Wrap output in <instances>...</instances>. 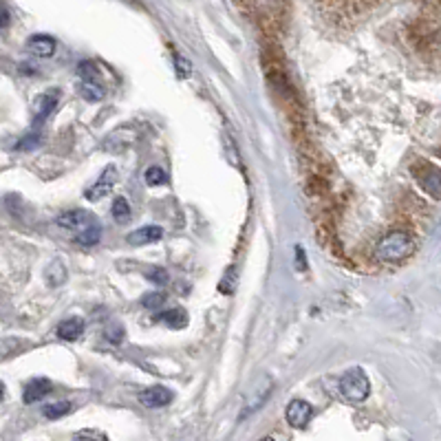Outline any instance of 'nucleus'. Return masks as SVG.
<instances>
[{
    "mask_svg": "<svg viewBox=\"0 0 441 441\" xmlns=\"http://www.w3.org/2000/svg\"><path fill=\"white\" fill-rule=\"evenodd\" d=\"M137 139V133L133 126H119L117 130H113V133L104 139L102 148L109 150V152H122L124 148L133 146Z\"/></svg>",
    "mask_w": 441,
    "mask_h": 441,
    "instance_id": "5",
    "label": "nucleus"
},
{
    "mask_svg": "<svg viewBox=\"0 0 441 441\" xmlns=\"http://www.w3.org/2000/svg\"><path fill=\"white\" fill-rule=\"evenodd\" d=\"M146 183L148 186H165L168 183V174H165V170H161L159 165H150V168L146 170Z\"/></svg>",
    "mask_w": 441,
    "mask_h": 441,
    "instance_id": "20",
    "label": "nucleus"
},
{
    "mask_svg": "<svg viewBox=\"0 0 441 441\" xmlns=\"http://www.w3.org/2000/svg\"><path fill=\"white\" fill-rule=\"evenodd\" d=\"M161 236H163V230L159 228V225H144V228L130 232V234L126 236V241H128L130 245H148V243L159 241Z\"/></svg>",
    "mask_w": 441,
    "mask_h": 441,
    "instance_id": "12",
    "label": "nucleus"
},
{
    "mask_svg": "<svg viewBox=\"0 0 441 441\" xmlns=\"http://www.w3.org/2000/svg\"><path fill=\"white\" fill-rule=\"evenodd\" d=\"M415 249V241L411 238L408 232H388L382 241L375 245V258L382 260V263H402L406 260Z\"/></svg>",
    "mask_w": 441,
    "mask_h": 441,
    "instance_id": "1",
    "label": "nucleus"
},
{
    "mask_svg": "<svg viewBox=\"0 0 441 441\" xmlns=\"http://www.w3.org/2000/svg\"><path fill=\"white\" fill-rule=\"evenodd\" d=\"M80 93L87 102H100V100H104L106 89L100 84V82H82Z\"/></svg>",
    "mask_w": 441,
    "mask_h": 441,
    "instance_id": "15",
    "label": "nucleus"
},
{
    "mask_svg": "<svg viewBox=\"0 0 441 441\" xmlns=\"http://www.w3.org/2000/svg\"><path fill=\"white\" fill-rule=\"evenodd\" d=\"M312 417H314V408L312 404L305 399H291L287 404V408H285V420H287L291 428H298V431L307 428V424L312 422Z\"/></svg>",
    "mask_w": 441,
    "mask_h": 441,
    "instance_id": "4",
    "label": "nucleus"
},
{
    "mask_svg": "<svg viewBox=\"0 0 441 441\" xmlns=\"http://www.w3.org/2000/svg\"><path fill=\"white\" fill-rule=\"evenodd\" d=\"M27 51L35 57H51L55 53V40L46 33H38L33 35V38H29Z\"/></svg>",
    "mask_w": 441,
    "mask_h": 441,
    "instance_id": "10",
    "label": "nucleus"
},
{
    "mask_svg": "<svg viewBox=\"0 0 441 441\" xmlns=\"http://www.w3.org/2000/svg\"><path fill=\"white\" fill-rule=\"evenodd\" d=\"M115 179H117V170H115V165H106L102 177L95 181L89 190H87V199L89 201H98L106 195H111V190L115 186Z\"/></svg>",
    "mask_w": 441,
    "mask_h": 441,
    "instance_id": "7",
    "label": "nucleus"
},
{
    "mask_svg": "<svg viewBox=\"0 0 441 441\" xmlns=\"http://www.w3.org/2000/svg\"><path fill=\"white\" fill-rule=\"evenodd\" d=\"M78 75L82 78V82H100V71L93 62H89V60H87V62H80Z\"/></svg>",
    "mask_w": 441,
    "mask_h": 441,
    "instance_id": "21",
    "label": "nucleus"
},
{
    "mask_svg": "<svg viewBox=\"0 0 441 441\" xmlns=\"http://www.w3.org/2000/svg\"><path fill=\"white\" fill-rule=\"evenodd\" d=\"M57 91H49V93H42L40 98H35L33 102V124L38 126L40 122H44L46 117L53 113V109L57 106Z\"/></svg>",
    "mask_w": 441,
    "mask_h": 441,
    "instance_id": "9",
    "label": "nucleus"
},
{
    "mask_svg": "<svg viewBox=\"0 0 441 441\" xmlns=\"http://www.w3.org/2000/svg\"><path fill=\"white\" fill-rule=\"evenodd\" d=\"M139 402L144 404L146 408H163L172 402V393L163 386H152L139 393Z\"/></svg>",
    "mask_w": 441,
    "mask_h": 441,
    "instance_id": "8",
    "label": "nucleus"
},
{
    "mask_svg": "<svg viewBox=\"0 0 441 441\" xmlns=\"http://www.w3.org/2000/svg\"><path fill=\"white\" fill-rule=\"evenodd\" d=\"M5 399V386H3V382H0V402Z\"/></svg>",
    "mask_w": 441,
    "mask_h": 441,
    "instance_id": "29",
    "label": "nucleus"
},
{
    "mask_svg": "<svg viewBox=\"0 0 441 441\" xmlns=\"http://www.w3.org/2000/svg\"><path fill=\"white\" fill-rule=\"evenodd\" d=\"M159 323H165L170 327H183L188 323V316L181 312V309H172V312H165V314H159L157 316Z\"/></svg>",
    "mask_w": 441,
    "mask_h": 441,
    "instance_id": "17",
    "label": "nucleus"
},
{
    "mask_svg": "<svg viewBox=\"0 0 441 441\" xmlns=\"http://www.w3.org/2000/svg\"><path fill=\"white\" fill-rule=\"evenodd\" d=\"M100 238H102V228H100V225H91V228H87L84 232H80V234L75 236V241H78L80 245L89 247V245L100 243Z\"/></svg>",
    "mask_w": 441,
    "mask_h": 441,
    "instance_id": "16",
    "label": "nucleus"
},
{
    "mask_svg": "<svg viewBox=\"0 0 441 441\" xmlns=\"http://www.w3.org/2000/svg\"><path fill=\"white\" fill-rule=\"evenodd\" d=\"M368 393H371V382L362 368L353 366L340 377V395L347 402L360 404L368 397Z\"/></svg>",
    "mask_w": 441,
    "mask_h": 441,
    "instance_id": "2",
    "label": "nucleus"
},
{
    "mask_svg": "<svg viewBox=\"0 0 441 441\" xmlns=\"http://www.w3.org/2000/svg\"><path fill=\"white\" fill-rule=\"evenodd\" d=\"M75 441H100V439H95V437H91V435H75Z\"/></svg>",
    "mask_w": 441,
    "mask_h": 441,
    "instance_id": "28",
    "label": "nucleus"
},
{
    "mask_svg": "<svg viewBox=\"0 0 441 441\" xmlns=\"http://www.w3.org/2000/svg\"><path fill=\"white\" fill-rule=\"evenodd\" d=\"M165 303V296L161 291H154V294H146L144 298H141V305L148 307V309H157Z\"/></svg>",
    "mask_w": 441,
    "mask_h": 441,
    "instance_id": "22",
    "label": "nucleus"
},
{
    "mask_svg": "<svg viewBox=\"0 0 441 441\" xmlns=\"http://www.w3.org/2000/svg\"><path fill=\"white\" fill-rule=\"evenodd\" d=\"M55 223L60 225V228H64V230L84 232L87 228H91V225H93V217L84 210H69L64 214H60Z\"/></svg>",
    "mask_w": 441,
    "mask_h": 441,
    "instance_id": "6",
    "label": "nucleus"
},
{
    "mask_svg": "<svg viewBox=\"0 0 441 441\" xmlns=\"http://www.w3.org/2000/svg\"><path fill=\"white\" fill-rule=\"evenodd\" d=\"M113 217H115L117 223L130 221V206H128V201L124 197H117L115 199V204H113Z\"/></svg>",
    "mask_w": 441,
    "mask_h": 441,
    "instance_id": "18",
    "label": "nucleus"
},
{
    "mask_svg": "<svg viewBox=\"0 0 441 441\" xmlns=\"http://www.w3.org/2000/svg\"><path fill=\"white\" fill-rule=\"evenodd\" d=\"M49 393H51V382H49V379L35 377L27 384L25 393H22V402H25V404H35V402H40L42 397L49 395Z\"/></svg>",
    "mask_w": 441,
    "mask_h": 441,
    "instance_id": "11",
    "label": "nucleus"
},
{
    "mask_svg": "<svg viewBox=\"0 0 441 441\" xmlns=\"http://www.w3.org/2000/svg\"><path fill=\"white\" fill-rule=\"evenodd\" d=\"M260 441H276V439H271V437H265V439H260Z\"/></svg>",
    "mask_w": 441,
    "mask_h": 441,
    "instance_id": "30",
    "label": "nucleus"
},
{
    "mask_svg": "<svg viewBox=\"0 0 441 441\" xmlns=\"http://www.w3.org/2000/svg\"><path fill=\"white\" fill-rule=\"evenodd\" d=\"M82 331H84V323H82L80 318H69L57 327V336L62 340L73 342V340H78L82 336Z\"/></svg>",
    "mask_w": 441,
    "mask_h": 441,
    "instance_id": "13",
    "label": "nucleus"
},
{
    "mask_svg": "<svg viewBox=\"0 0 441 441\" xmlns=\"http://www.w3.org/2000/svg\"><path fill=\"white\" fill-rule=\"evenodd\" d=\"M9 9L3 5V3H0V29H5L7 25H9Z\"/></svg>",
    "mask_w": 441,
    "mask_h": 441,
    "instance_id": "27",
    "label": "nucleus"
},
{
    "mask_svg": "<svg viewBox=\"0 0 441 441\" xmlns=\"http://www.w3.org/2000/svg\"><path fill=\"white\" fill-rule=\"evenodd\" d=\"M415 177H417V181H420V186L426 190L428 195H433V197H441V170L435 168L433 163H428V161H420L413 168Z\"/></svg>",
    "mask_w": 441,
    "mask_h": 441,
    "instance_id": "3",
    "label": "nucleus"
},
{
    "mask_svg": "<svg viewBox=\"0 0 441 441\" xmlns=\"http://www.w3.org/2000/svg\"><path fill=\"white\" fill-rule=\"evenodd\" d=\"M148 278H150L152 282H157V285H165V282H168V273H165L161 267H157V269L148 271Z\"/></svg>",
    "mask_w": 441,
    "mask_h": 441,
    "instance_id": "26",
    "label": "nucleus"
},
{
    "mask_svg": "<svg viewBox=\"0 0 441 441\" xmlns=\"http://www.w3.org/2000/svg\"><path fill=\"white\" fill-rule=\"evenodd\" d=\"M44 278H46V282L51 285V287H60V285L66 280V267L60 263V260H53V263L46 267Z\"/></svg>",
    "mask_w": 441,
    "mask_h": 441,
    "instance_id": "14",
    "label": "nucleus"
},
{
    "mask_svg": "<svg viewBox=\"0 0 441 441\" xmlns=\"http://www.w3.org/2000/svg\"><path fill=\"white\" fill-rule=\"evenodd\" d=\"M174 66H177L179 75H181V78H188V75H190V71H192V64H190L183 55H174Z\"/></svg>",
    "mask_w": 441,
    "mask_h": 441,
    "instance_id": "24",
    "label": "nucleus"
},
{
    "mask_svg": "<svg viewBox=\"0 0 441 441\" xmlns=\"http://www.w3.org/2000/svg\"><path fill=\"white\" fill-rule=\"evenodd\" d=\"M35 146H40V135H27L20 139V144L16 146L18 150H33Z\"/></svg>",
    "mask_w": 441,
    "mask_h": 441,
    "instance_id": "25",
    "label": "nucleus"
},
{
    "mask_svg": "<svg viewBox=\"0 0 441 441\" xmlns=\"http://www.w3.org/2000/svg\"><path fill=\"white\" fill-rule=\"evenodd\" d=\"M104 336H106V340H109L111 344H119V342L124 340V329L117 327V325H111L109 329L104 331Z\"/></svg>",
    "mask_w": 441,
    "mask_h": 441,
    "instance_id": "23",
    "label": "nucleus"
},
{
    "mask_svg": "<svg viewBox=\"0 0 441 441\" xmlns=\"http://www.w3.org/2000/svg\"><path fill=\"white\" fill-rule=\"evenodd\" d=\"M69 411H71L69 402H55V404H49V406H44L42 413H44L46 420H60V417H64Z\"/></svg>",
    "mask_w": 441,
    "mask_h": 441,
    "instance_id": "19",
    "label": "nucleus"
}]
</instances>
